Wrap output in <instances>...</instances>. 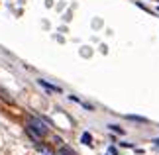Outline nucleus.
<instances>
[{
  "mask_svg": "<svg viewBox=\"0 0 159 155\" xmlns=\"http://www.w3.org/2000/svg\"><path fill=\"white\" fill-rule=\"evenodd\" d=\"M28 130H32V132H35L39 135V138H43V135L47 134V128H45V124L41 122V120H38V118H32L30 120V124H28Z\"/></svg>",
  "mask_w": 159,
  "mask_h": 155,
  "instance_id": "obj_1",
  "label": "nucleus"
},
{
  "mask_svg": "<svg viewBox=\"0 0 159 155\" xmlns=\"http://www.w3.org/2000/svg\"><path fill=\"white\" fill-rule=\"evenodd\" d=\"M39 84H43L45 89H49V90H55V92H61V89H59V86H53V84H49V83H47V80H39Z\"/></svg>",
  "mask_w": 159,
  "mask_h": 155,
  "instance_id": "obj_2",
  "label": "nucleus"
},
{
  "mask_svg": "<svg viewBox=\"0 0 159 155\" xmlns=\"http://www.w3.org/2000/svg\"><path fill=\"white\" fill-rule=\"evenodd\" d=\"M81 139H83V144H87V145L90 144V141H93V138H90V134H83V138H81Z\"/></svg>",
  "mask_w": 159,
  "mask_h": 155,
  "instance_id": "obj_3",
  "label": "nucleus"
},
{
  "mask_svg": "<svg viewBox=\"0 0 159 155\" xmlns=\"http://www.w3.org/2000/svg\"><path fill=\"white\" fill-rule=\"evenodd\" d=\"M38 147H39V151L43 153V155H53V153H51V149H47V147H43V145H38Z\"/></svg>",
  "mask_w": 159,
  "mask_h": 155,
  "instance_id": "obj_4",
  "label": "nucleus"
},
{
  "mask_svg": "<svg viewBox=\"0 0 159 155\" xmlns=\"http://www.w3.org/2000/svg\"><path fill=\"white\" fill-rule=\"evenodd\" d=\"M59 155H75V153H73L71 149H67V147H63V149L59 151Z\"/></svg>",
  "mask_w": 159,
  "mask_h": 155,
  "instance_id": "obj_5",
  "label": "nucleus"
},
{
  "mask_svg": "<svg viewBox=\"0 0 159 155\" xmlns=\"http://www.w3.org/2000/svg\"><path fill=\"white\" fill-rule=\"evenodd\" d=\"M110 130H112V132H116V134H124V130L118 128V126H110Z\"/></svg>",
  "mask_w": 159,
  "mask_h": 155,
  "instance_id": "obj_6",
  "label": "nucleus"
},
{
  "mask_svg": "<svg viewBox=\"0 0 159 155\" xmlns=\"http://www.w3.org/2000/svg\"><path fill=\"white\" fill-rule=\"evenodd\" d=\"M155 144H157V145H159V139H155Z\"/></svg>",
  "mask_w": 159,
  "mask_h": 155,
  "instance_id": "obj_7",
  "label": "nucleus"
},
{
  "mask_svg": "<svg viewBox=\"0 0 159 155\" xmlns=\"http://www.w3.org/2000/svg\"><path fill=\"white\" fill-rule=\"evenodd\" d=\"M157 2H159V0H157Z\"/></svg>",
  "mask_w": 159,
  "mask_h": 155,
  "instance_id": "obj_8",
  "label": "nucleus"
}]
</instances>
